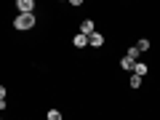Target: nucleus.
<instances>
[{"mask_svg":"<svg viewBox=\"0 0 160 120\" xmlns=\"http://www.w3.org/2000/svg\"><path fill=\"white\" fill-rule=\"evenodd\" d=\"M131 72H136V75H142V78H144V75H147V64L136 59V62H133V69H131Z\"/></svg>","mask_w":160,"mask_h":120,"instance_id":"39448f33","label":"nucleus"},{"mask_svg":"<svg viewBox=\"0 0 160 120\" xmlns=\"http://www.w3.org/2000/svg\"><path fill=\"white\" fill-rule=\"evenodd\" d=\"M69 6H83V0H69Z\"/></svg>","mask_w":160,"mask_h":120,"instance_id":"f8f14e48","label":"nucleus"},{"mask_svg":"<svg viewBox=\"0 0 160 120\" xmlns=\"http://www.w3.org/2000/svg\"><path fill=\"white\" fill-rule=\"evenodd\" d=\"M13 27H16L19 32H24V29H32V27H35V13H19V16L13 19Z\"/></svg>","mask_w":160,"mask_h":120,"instance_id":"f257e3e1","label":"nucleus"},{"mask_svg":"<svg viewBox=\"0 0 160 120\" xmlns=\"http://www.w3.org/2000/svg\"><path fill=\"white\" fill-rule=\"evenodd\" d=\"M139 53H142V51H139V48L133 46V48H128V51H126V56H131L133 62H136V59H139Z\"/></svg>","mask_w":160,"mask_h":120,"instance_id":"9d476101","label":"nucleus"},{"mask_svg":"<svg viewBox=\"0 0 160 120\" xmlns=\"http://www.w3.org/2000/svg\"><path fill=\"white\" fill-rule=\"evenodd\" d=\"M48 120H62V112L59 109H48Z\"/></svg>","mask_w":160,"mask_h":120,"instance_id":"9b49d317","label":"nucleus"},{"mask_svg":"<svg viewBox=\"0 0 160 120\" xmlns=\"http://www.w3.org/2000/svg\"><path fill=\"white\" fill-rule=\"evenodd\" d=\"M93 29H96V27H93V22H91V19H86V22L80 24V32H83V35H91Z\"/></svg>","mask_w":160,"mask_h":120,"instance_id":"423d86ee","label":"nucleus"},{"mask_svg":"<svg viewBox=\"0 0 160 120\" xmlns=\"http://www.w3.org/2000/svg\"><path fill=\"white\" fill-rule=\"evenodd\" d=\"M3 99H6V88L0 86V102H3Z\"/></svg>","mask_w":160,"mask_h":120,"instance_id":"ddd939ff","label":"nucleus"},{"mask_svg":"<svg viewBox=\"0 0 160 120\" xmlns=\"http://www.w3.org/2000/svg\"><path fill=\"white\" fill-rule=\"evenodd\" d=\"M120 69H133V59L131 56H123V59H120Z\"/></svg>","mask_w":160,"mask_h":120,"instance_id":"6e6552de","label":"nucleus"},{"mask_svg":"<svg viewBox=\"0 0 160 120\" xmlns=\"http://www.w3.org/2000/svg\"><path fill=\"white\" fill-rule=\"evenodd\" d=\"M88 46H93V48H96V46H104V35H99L96 29H93V32L88 35Z\"/></svg>","mask_w":160,"mask_h":120,"instance_id":"7ed1b4c3","label":"nucleus"},{"mask_svg":"<svg viewBox=\"0 0 160 120\" xmlns=\"http://www.w3.org/2000/svg\"><path fill=\"white\" fill-rule=\"evenodd\" d=\"M19 13H32L35 11V0H16Z\"/></svg>","mask_w":160,"mask_h":120,"instance_id":"f03ea898","label":"nucleus"},{"mask_svg":"<svg viewBox=\"0 0 160 120\" xmlns=\"http://www.w3.org/2000/svg\"><path fill=\"white\" fill-rule=\"evenodd\" d=\"M128 86H131V88H139V86H142V75H136V72H133L131 78H128Z\"/></svg>","mask_w":160,"mask_h":120,"instance_id":"0eeeda50","label":"nucleus"},{"mask_svg":"<svg viewBox=\"0 0 160 120\" xmlns=\"http://www.w3.org/2000/svg\"><path fill=\"white\" fill-rule=\"evenodd\" d=\"M136 48H139L142 53H144V51H149V40H147V38H142V40L136 43Z\"/></svg>","mask_w":160,"mask_h":120,"instance_id":"1a4fd4ad","label":"nucleus"},{"mask_svg":"<svg viewBox=\"0 0 160 120\" xmlns=\"http://www.w3.org/2000/svg\"><path fill=\"white\" fill-rule=\"evenodd\" d=\"M72 46H75V48H86V46H88V35L78 32V35L72 38Z\"/></svg>","mask_w":160,"mask_h":120,"instance_id":"20e7f679","label":"nucleus"}]
</instances>
